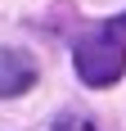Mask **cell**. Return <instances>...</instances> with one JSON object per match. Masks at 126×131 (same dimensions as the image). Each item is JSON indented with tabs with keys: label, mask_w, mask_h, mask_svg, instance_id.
Returning a JSON list of instances; mask_svg holds the SVG:
<instances>
[{
	"label": "cell",
	"mask_w": 126,
	"mask_h": 131,
	"mask_svg": "<svg viewBox=\"0 0 126 131\" xmlns=\"http://www.w3.org/2000/svg\"><path fill=\"white\" fill-rule=\"evenodd\" d=\"M72 63H77V77L86 81V86H113V81L126 72V45L104 27V32H95V36L77 41Z\"/></svg>",
	"instance_id": "1"
},
{
	"label": "cell",
	"mask_w": 126,
	"mask_h": 131,
	"mask_svg": "<svg viewBox=\"0 0 126 131\" xmlns=\"http://www.w3.org/2000/svg\"><path fill=\"white\" fill-rule=\"evenodd\" d=\"M36 86V59L27 50H14V45H0V100H14Z\"/></svg>",
	"instance_id": "2"
},
{
	"label": "cell",
	"mask_w": 126,
	"mask_h": 131,
	"mask_svg": "<svg viewBox=\"0 0 126 131\" xmlns=\"http://www.w3.org/2000/svg\"><path fill=\"white\" fill-rule=\"evenodd\" d=\"M54 131H95V127H90L86 118H63V122H59Z\"/></svg>",
	"instance_id": "3"
}]
</instances>
